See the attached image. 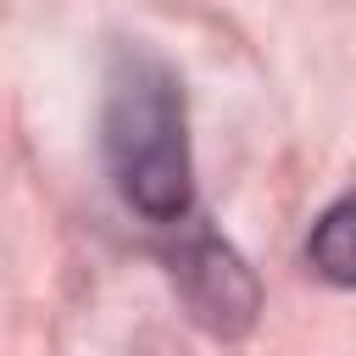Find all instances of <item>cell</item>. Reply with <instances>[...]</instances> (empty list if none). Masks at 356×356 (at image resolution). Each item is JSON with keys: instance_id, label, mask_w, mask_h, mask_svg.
<instances>
[{"instance_id": "2", "label": "cell", "mask_w": 356, "mask_h": 356, "mask_svg": "<svg viewBox=\"0 0 356 356\" xmlns=\"http://www.w3.org/2000/svg\"><path fill=\"white\" fill-rule=\"evenodd\" d=\"M172 284H178L189 317L206 323V328L222 334V339L245 334L250 317H256V278H250L245 261H239L222 239H211V234H189V239L178 245V256H172Z\"/></svg>"}, {"instance_id": "3", "label": "cell", "mask_w": 356, "mask_h": 356, "mask_svg": "<svg viewBox=\"0 0 356 356\" xmlns=\"http://www.w3.org/2000/svg\"><path fill=\"white\" fill-rule=\"evenodd\" d=\"M306 256L328 284H356V195L317 217V228L306 239Z\"/></svg>"}, {"instance_id": "1", "label": "cell", "mask_w": 356, "mask_h": 356, "mask_svg": "<svg viewBox=\"0 0 356 356\" xmlns=\"http://www.w3.org/2000/svg\"><path fill=\"white\" fill-rule=\"evenodd\" d=\"M106 167L122 189V200L150 222H184L189 217V122H184V89L167 72V61L145 50H122L106 83Z\"/></svg>"}]
</instances>
